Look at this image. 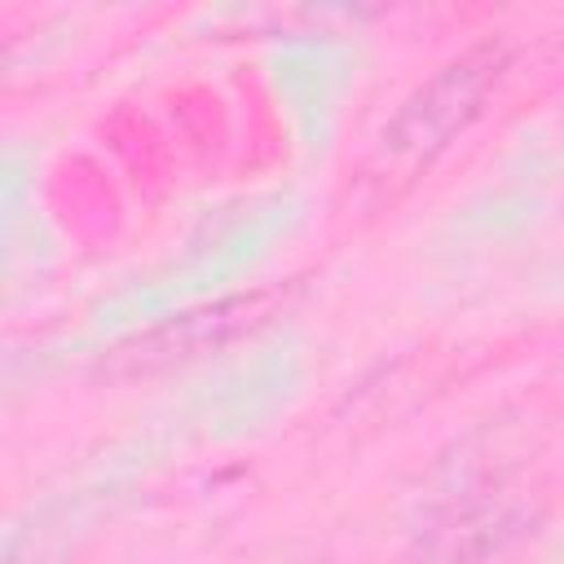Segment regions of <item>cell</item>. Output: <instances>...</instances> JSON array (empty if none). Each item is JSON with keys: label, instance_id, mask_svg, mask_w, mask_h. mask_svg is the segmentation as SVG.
Segmentation results:
<instances>
[{"label": "cell", "instance_id": "6da1fadb", "mask_svg": "<svg viewBox=\"0 0 564 564\" xmlns=\"http://www.w3.org/2000/svg\"><path fill=\"white\" fill-rule=\"evenodd\" d=\"M511 48L502 40H476L441 62L379 128L370 150V176L379 185H405L427 172L494 101L507 79Z\"/></svg>", "mask_w": 564, "mask_h": 564}, {"label": "cell", "instance_id": "7a4b0ae2", "mask_svg": "<svg viewBox=\"0 0 564 564\" xmlns=\"http://www.w3.org/2000/svg\"><path fill=\"white\" fill-rule=\"evenodd\" d=\"M269 317L264 295H238V300H220L207 308H189L172 322H159L123 344H115L101 357V375L110 379H145V375H163L176 366H189L225 344H234L238 335L256 330Z\"/></svg>", "mask_w": 564, "mask_h": 564}]
</instances>
